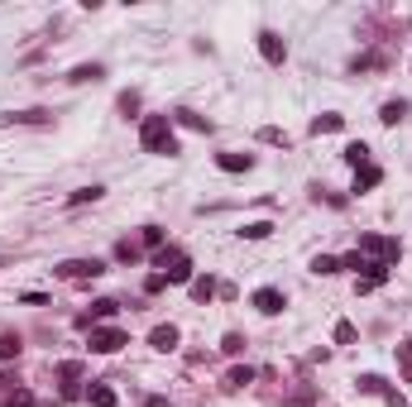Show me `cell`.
I'll list each match as a JSON object with an SVG mask.
<instances>
[{
    "mask_svg": "<svg viewBox=\"0 0 412 407\" xmlns=\"http://www.w3.org/2000/svg\"><path fill=\"white\" fill-rule=\"evenodd\" d=\"M139 144L149 149V154H178V139H173V120L168 115H149L144 125H139Z\"/></svg>",
    "mask_w": 412,
    "mask_h": 407,
    "instance_id": "1",
    "label": "cell"
},
{
    "mask_svg": "<svg viewBox=\"0 0 412 407\" xmlns=\"http://www.w3.org/2000/svg\"><path fill=\"white\" fill-rule=\"evenodd\" d=\"M360 254H364L369 264H398L403 244H398V240H389V235H360Z\"/></svg>",
    "mask_w": 412,
    "mask_h": 407,
    "instance_id": "2",
    "label": "cell"
},
{
    "mask_svg": "<svg viewBox=\"0 0 412 407\" xmlns=\"http://www.w3.org/2000/svg\"><path fill=\"white\" fill-rule=\"evenodd\" d=\"M158 273L168 278V283H192V259L183 254V249H158Z\"/></svg>",
    "mask_w": 412,
    "mask_h": 407,
    "instance_id": "3",
    "label": "cell"
},
{
    "mask_svg": "<svg viewBox=\"0 0 412 407\" xmlns=\"http://www.w3.org/2000/svg\"><path fill=\"white\" fill-rule=\"evenodd\" d=\"M120 345H130V335H125L120 326H101V331H92V350H96V355H115Z\"/></svg>",
    "mask_w": 412,
    "mask_h": 407,
    "instance_id": "4",
    "label": "cell"
},
{
    "mask_svg": "<svg viewBox=\"0 0 412 407\" xmlns=\"http://www.w3.org/2000/svg\"><path fill=\"white\" fill-rule=\"evenodd\" d=\"M58 273H63V278H101L105 264H101V259H63Z\"/></svg>",
    "mask_w": 412,
    "mask_h": 407,
    "instance_id": "5",
    "label": "cell"
},
{
    "mask_svg": "<svg viewBox=\"0 0 412 407\" xmlns=\"http://www.w3.org/2000/svg\"><path fill=\"white\" fill-rule=\"evenodd\" d=\"M259 53H264V63H274V67H283V58H288V43L274 34V29H264L259 34Z\"/></svg>",
    "mask_w": 412,
    "mask_h": 407,
    "instance_id": "6",
    "label": "cell"
},
{
    "mask_svg": "<svg viewBox=\"0 0 412 407\" xmlns=\"http://www.w3.org/2000/svg\"><path fill=\"white\" fill-rule=\"evenodd\" d=\"M249 302H254V311H264V316H278V311H283V293H278V288H259V293H254V298H249Z\"/></svg>",
    "mask_w": 412,
    "mask_h": 407,
    "instance_id": "7",
    "label": "cell"
},
{
    "mask_svg": "<svg viewBox=\"0 0 412 407\" xmlns=\"http://www.w3.org/2000/svg\"><path fill=\"white\" fill-rule=\"evenodd\" d=\"M120 311V302H110V298H101V302H92V311H82L77 316V326H92V321H105V316H115Z\"/></svg>",
    "mask_w": 412,
    "mask_h": 407,
    "instance_id": "8",
    "label": "cell"
},
{
    "mask_svg": "<svg viewBox=\"0 0 412 407\" xmlns=\"http://www.w3.org/2000/svg\"><path fill=\"white\" fill-rule=\"evenodd\" d=\"M149 345H154V350H178V331H173V326H154V331H149Z\"/></svg>",
    "mask_w": 412,
    "mask_h": 407,
    "instance_id": "9",
    "label": "cell"
},
{
    "mask_svg": "<svg viewBox=\"0 0 412 407\" xmlns=\"http://www.w3.org/2000/svg\"><path fill=\"white\" fill-rule=\"evenodd\" d=\"M340 125H345V115H336V110H326V115H316V120H311V134H336Z\"/></svg>",
    "mask_w": 412,
    "mask_h": 407,
    "instance_id": "10",
    "label": "cell"
},
{
    "mask_svg": "<svg viewBox=\"0 0 412 407\" xmlns=\"http://www.w3.org/2000/svg\"><path fill=\"white\" fill-rule=\"evenodd\" d=\"M340 158L360 173V168H369V144H345V154H340Z\"/></svg>",
    "mask_w": 412,
    "mask_h": 407,
    "instance_id": "11",
    "label": "cell"
},
{
    "mask_svg": "<svg viewBox=\"0 0 412 407\" xmlns=\"http://www.w3.org/2000/svg\"><path fill=\"white\" fill-rule=\"evenodd\" d=\"M101 77H105L101 63H82V67H72V72H68V82H101Z\"/></svg>",
    "mask_w": 412,
    "mask_h": 407,
    "instance_id": "12",
    "label": "cell"
},
{
    "mask_svg": "<svg viewBox=\"0 0 412 407\" xmlns=\"http://www.w3.org/2000/svg\"><path fill=\"white\" fill-rule=\"evenodd\" d=\"M168 120H178V125H187V129H211V120H206V115H197V110H173V115H168Z\"/></svg>",
    "mask_w": 412,
    "mask_h": 407,
    "instance_id": "13",
    "label": "cell"
},
{
    "mask_svg": "<svg viewBox=\"0 0 412 407\" xmlns=\"http://www.w3.org/2000/svg\"><path fill=\"white\" fill-rule=\"evenodd\" d=\"M53 115L48 110H19V115H5V125H48Z\"/></svg>",
    "mask_w": 412,
    "mask_h": 407,
    "instance_id": "14",
    "label": "cell"
},
{
    "mask_svg": "<svg viewBox=\"0 0 412 407\" xmlns=\"http://www.w3.org/2000/svg\"><path fill=\"white\" fill-rule=\"evenodd\" d=\"M216 163H220L225 173H245V168H254V158H249V154H220Z\"/></svg>",
    "mask_w": 412,
    "mask_h": 407,
    "instance_id": "15",
    "label": "cell"
},
{
    "mask_svg": "<svg viewBox=\"0 0 412 407\" xmlns=\"http://www.w3.org/2000/svg\"><path fill=\"white\" fill-rule=\"evenodd\" d=\"M87 403H92V407H115L120 398H115V388H105V384H92V393H87Z\"/></svg>",
    "mask_w": 412,
    "mask_h": 407,
    "instance_id": "16",
    "label": "cell"
},
{
    "mask_svg": "<svg viewBox=\"0 0 412 407\" xmlns=\"http://www.w3.org/2000/svg\"><path fill=\"white\" fill-rule=\"evenodd\" d=\"M216 293H220V283H216V278H192V298H197V302H211Z\"/></svg>",
    "mask_w": 412,
    "mask_h": 407,
    "instance_id": "17",
    "label": "cell"
},
{
    "mask_svg": "<svg viewBox=\"0 0 412 407\" xmlns=\"http://www.w3.org/2000/svg\"><path fill=\"white\" fill-rule=\"evenodd\" d=\"M379 182H384V173L369 163V168H360V178H355V192H369V187H379Z\"/></svg>",
    "mask_w": 412,
    "mask_h": 407,
    "instance_id": "18",
    "label": "cell"
},
{
    "mask_svg": "<svg viewBox=\"0 0 412 407\" xmlns=\"http://www.w3.org/2000/svg\"><path fill=\"white\" fill-rule=\"evenodd\" d=\"M379 120H384V125H398V120H408V101H389L384 110H379Z\"/></svg>",
    "mask_w": 412,
    "mask_h": 407,
    "instance_id": "19",
    "label": "cell"
},
{
    "mask_svg": "<svg viewBox=\"0 0 412 407\" xmlns=\"http://www.w3.org/2000/svg\"><path fill=\"white\" fill-rule=\"evenodd\" d=\"M240 235H245V240H269V235H274V225H269V220H249Z\"/></svg>",
    "mask_w": 412,
    "mask_h": 407,
    "instance_id": "20",
    "label": "cell"
},
{
    "mask_svg": "<svg viewBox=\"0 0 412 407\" xmlns=\"http://www.w3.org/2000/svg\"><path fill=\"white\" fill-rule=\"evenodd\" d=\"M245 384H254V369L245 364V369H230L225 374V388H245Z\"/></svg>",
    "mask_w": 412,
    "mask_h": 407,
    "instance_id": "21",
    "label": "cell"
},
{
    "mask_svg": "<svg viewBox=\"0 0 412 407\" xmlns=\"http://www.w3.org/2000/svg\"><path fill=\"white\" fill-rule=\"evenodd\" d=\"M311 273H340V259H331V254H316V259H311Z\"/></svg>",
    "mask_w": 412,
    "mask_h": 407,
    "instance_id": "22",
    "label": "cell"
},
{
    "mask_svg": "<svg viewBox=\"0 0 412 407\" xmlns=\"http://www.w3.org/2000/svg\"><path fill=\"white\" fill-rule=\"evenodd\" d=\"M58 379H63V384H77V379H82V364H77V359H63V364H58Z\"/></svg>",
    "mask_w": 412,
    "mask_h": 407,
    "instance_id": "23",
    "label": "cell"
},
{
    "mask_svg": "<svg viewBox=\"0 0 412 407\" xmlns=\"http://www.w3.org/2000/svg\"><path fill=\"white\" fill-rule=\"evenodd\" d=\"M0 359H19V335H0Z\"/></svg>",
    "mask_w": 412,
    "mask_h": 407,
    "instance_id": "24",
    "label": "cell"
},
{
    "mask_svg": "<svg viewBox=\"0 0 412 407\" xmlns=\"http://www.w3.org/2000/svg\"><path fill=\"white\" fill-rule=\"evenodd\" d=\"M389 58L384 53H364V58H355V72H369V67H384Z\"/></svg>",
    "mask_w": 412,
    "mask_h": 407,
    "instance_id": "25",
    "label": "cell"
},
{
    "mask_svg": "<svg viewBox=\"0 0 412 407\" xmlns=\"http://www.w3.org/2000/svg\"><path fill=\"white\" fill-rule=\"evenodd\" d=\"M259 139H264V144H283V149H288V134H283L278 125H264V129H259Z\"/></svg>",
    "mask_w": 412,
    "mask_h": 407,
    "instance_id": "26",
    "label": "cell"
},
{
    "mask_svg": "<svg viewBox=\"0 0 412 407\" xmlns=\"http://www.w3.org/2000/svg\"><path fill=\"white\" fill-rule=\"evenodd\" d=\"M115 259H120V264H134V259H139V244L120 240V244H115Z\"/></svg>",
    "mask_w": 412,
    "mask_h": 407,
    "instance_id": "27",
    "label": "cell"
},
{
    "mask_svg": "<svg viewBox=\"0 0 412 407\" xmlns=\"http://www.w3.org/2000/svg\"><path fill=\"white\" fill-rule=\"evenodd\" d=\"M389 384L379 379V374H360V393H384Z\"/></svg>",
    "mask_w": 412,
    "mask_h": 407,
    "instance_id": "28",
    "label": "cell"
},
{
    "mask_svg": "<svg viewBox=\"0 0 412 407\" xmlns=\"http://www.w3.org/2000/svg\"><path fill=\"white\" fill-rule=\"evenodd\" d=\"M398 364H403V379L412 384V340H403V345H398Z\"/></svg>",
    "mask_w": 412,
    "mask_h": 407,
    "instance_id": "29",
    "label": "cell"
},
{
    "mask_svg": "<svg viewBox=\"0 0 412 407\" xmlns=\"http://www.w3.org/2000/svg\"><path fill=\"white\" fill-rule=\"evenodd\" d=\"M101 192H105V187H96V182H92V187H77V192H72V206H82V202H96Z\"/></svg>",
    "mask_w": 412,
    "mask_h": 407,
    "instance_id": "30",
    "label": "cell"
},
{
    "mask_svg": "<svg viewBox=\"0 0 412 407\" xmlns=\"http://www.w3.org/2000/svg\"><path fill=\"white\" fill-rule=\"evenodd\" d=\"M5 407H34V393H29V388H14V393L5 398Z\"/></svg>",
    "mask_w": 412,
    "mask_h": 407,
    "instance_id": "31",
    "label": "cell"
},
{
    "mask_svg": "<svg viewBox=\"0 0 412 407\" xmlns=\"http://www.w3.org/2000/svg\"><path fill=\"white\" fill-rule=\"evenodd\" d=\"M340 269H355V273H360V269H364V273H369V259H364V254H360V249H355V254H345V259H340Z\"/></svg>",
    "mask_w": 412,
    "mask_h": 407,
    "instance_id": "32",
    "label": "cell"
},
{
    "mask_svg": "<svg viewBox=\"0 0 412 407\" xmlns=\"http://www.w3.org/2000/svg\"><path fill=\"white\" fill-rule=\"evenodd\" d=\"M355 335H360V331H355L350 321H340V326H336V345H355Z\"/></svg>",
    "mask_w": 412,
    "mask_h": 407,
    "instance_id": "33",
    "label": "cell"
},
{
    "mask_svg": "<svg viewBox=\"0 0 412 407\" xmlns=\"http://www.w3.org/2000/svg\"><path fill=\"white\" fill-rule=\"evenodd\" d=\"M144 244H149V249H163V230H158V225H144Z\"/></svg>",
    "mask_w": 412,
    "mask_h": 407,
    "instance_id": "34",
    "label": "cell"
},
{
    "mask_svg": "<svg viewBox=\"0 0 412 407\" xmlns=\"http://www.w3.org/2000/svg\"><path fill=\"white\" fill-rule=\"evenodd\" d=\"M220 350H225V355H240V350H245V335H235V331H230V335L220 340Z\"/></svg>",
    "mask_w": 412,
    "mask_h": 407,
    "instance_id": "35",
    "label": "cell"
},
{
    "mask_svg": "<svg viewBox=\"0 0 412 407\" xmlns=\"http://www.w3.org/2000/svg\"><path fill=\"white\" fill-rule=\"evenodd\" d=\"M163 288H168L163 273H149V278H144V293H163Z\"/></svg>",
    "mask_w": 412,
    "mask_h": 407,
    "instance_id": "36",
    "label": "cell"
},
{
    "mask_svg": "<svg viewBox=\"0 0 412 407\" xmlns=\"http://www.w3.org/2000/svg\"><path fill=\"white\" fill-rule=\"evenodd\" d=\"M120 110H125V115L139 110V92H125V96H120Z\"/></svg>",
    "mask_w": 412,
    "mask_h": 407,
    "instance_id": "37",
    "label": "cell"
},
{
    "mask_svg": "<svg viewBox=\"0 0 412 407\" xmlns=\"http://www.w3.org/2000/svg\"><path fill=\"white\" fill-rule=\"evenodd\" d=\"M379 398H384V403H389V407H408V403H403V393H398V388H384Z\"/></svg>",
    "mask_w": 412,
    "mask_h": 407,
    "instance_id": "38",
    "label": "cell"
},
{
    "mask_svg": "<svg viewBox=\"0 0 412 407\" xmlns=\"http://www.w3.org/2000/svg\"><path fill=\"white\" fill-rule=\"evenodd\" d=\"M149 407H168V398H149Z\"/></svg>",
    "mask_w": 412,
    "mask_h": 407,
    "instance_id": "39",
    "label": "cell"
},
{
    "mask_svg": "<svg viewBox=\"0 0 412 407\" xmlns=\"http://www.w3.org/2000/svg\"><path fill=\"white\" fill-rule=\"evenodd\" d=\"M43 407H48V403H43Z\"/></svg>",
    "mask_w": 412,
    "mask_h": 407,
    "instance_id": "40",
    "label": "cell"
}]
</instances>
